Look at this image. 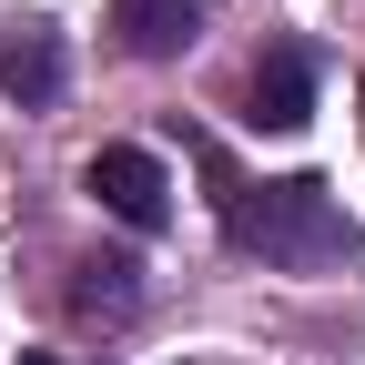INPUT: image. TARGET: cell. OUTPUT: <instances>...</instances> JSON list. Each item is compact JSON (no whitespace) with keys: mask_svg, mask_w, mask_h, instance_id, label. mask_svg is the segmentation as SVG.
<instances>
[{"mask_svg":"<svg viewBox=\"0 0 365 365\" xmlns=\"http://www.w3.org/2000/svg\"><path fill=\"white\" fill-rule=\"evenodd\" d=\"M132 274H143V264H122V254H102V264H81V284H71V304H81V314H132V294H143V284H132Z\"/></svg>","mask_w":365,"mask_h":365,"instance_id":"6","label":"cell"},{"mask_svg":"<svg viewBox=\"0 0 365 365\" xmlns=\"http://www.w3.org/2000/svg\"><path fill=\"white\" fill-rule=\"evenodd\" d=\"M0 91H11L21 112L61 102V31L51 21H0Z\"/></svg>","mask_w":365,"mask_h":365,"instance_id":"3","label":"cell"},{"mask_svg":"<svg viewBox=\"0 0 365 365\" xmlns=\"http://www.w3.org/2000/svg\"><path fill=\"white\" fill-rule=\"evenodd\" d=\"M223 234L244 254H264L274 274H325V264L365 254V234L345 223L325 173H284V182H234L223 173Z\"/></svg>","mask_w":365,"mask_h":365,"instance_id":"1","label":"cell"},{"mask_svg":"<svg viewBox=\"0 0 365 365\" xmlns=\"http://www.w3.org/2000/svg\"><path fill=\"white\" fill-rule=\"evenodd\" d=\"M244 102H254V112H244L254 132H304V122H314V71H304V51H264L254 81H244Z\"/></svg>","mask_w":365,"mask_h":365,"instance_id":"5","label":"cell"},{"mask_svg":"<svg viewBox=\"0 0 365 365\" xmlns=\"http://www.w3.org/2000/svg\"><path fill=\"white\" fill-rule=\"evenodd\" d=\"M81 193L102 203L112 223H132V234H163V223H173V173L143 143H102V153L81 163Z\"/></svg>","mask_w":365,"mask_h":365,"instance_id":"2","label":"cell"},{"mask_svg":"<svg viewBox=\"0 0 365 365\" xmlns=\"http://www.w3.org/2000/svg\"><path fill=\"white\" fill-rule=\"evenodd\" d=\"M203 31V0H112V41L132 61H182Z\"/></svg>","mask_w":365,"mask_h":365,"instance_id":"4","label":"cell"},{"mask_svg":"<svg viewBox=\"0 0 365 365\" xmlns=\"http://www.w3.org/2000/svg\"><path fill=\"white\" fill-rule=\"evenodd\" d=\"M21 365H61V355H21Z\"/></svg>","mask_w":365,"mask_h":365,"instance_id":"7","label":"cell"}]
</instances>
